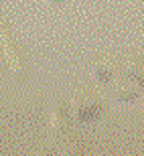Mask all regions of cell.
Instances as JSON below:
<instances>
[{"label": "cell", "mask_w": 144, "mask_h": 156, "mask_svg": "<svg viewBox=\"0 0 144 156\" xmlns=\"http://www.w3.org/2000/svg\"><path fill=\"white\" fill-rule=\"evenodd\" d=\"M0 59H2V63H4L6 67H10L12 71L20 69V63H18L16 55H14L12 49L8 47V43H6V39L2 37V33H0Z\"/></svg>", "instance_id": "obj_1"}, {"label": "cell", "mask_w": 144, "mask_h": 156, "mask_svg": "<svg viewBox=\"0 0 144 156\" xmlns=\"http://www.w3.org/2000/svg\"><path fill=\"white\" fill-rule=\"evenodd\" d=\"M102 110H104L102 104H92V105H87V108H81V110L77 112V118H79V120H92V118L99 116Z\"/></svg>", "instance_id": "obj_2"}, {"label": "cell", "mask_w": 144, "mask_h": 156, "mask_svg": "<svg viewBox=\"0 0 144 156\" xmlns=\"http://www.w3.org/2000/svg\"><path fill=\"white\" fill-rule=\"evenodd\" d=\"M53 2H61V0H53Z\"/></svg>", "instance_id": "obj_3"}]
</instances>
